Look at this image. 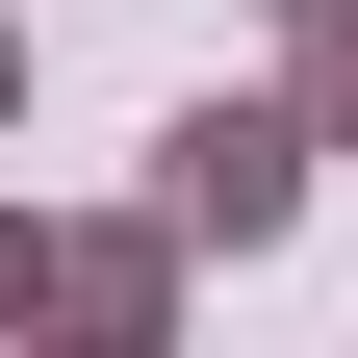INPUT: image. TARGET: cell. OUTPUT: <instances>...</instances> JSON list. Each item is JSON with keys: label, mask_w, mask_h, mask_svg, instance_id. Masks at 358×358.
<instances>
[{"label": "cell", "mask_w": 358, "mask_h": 358, "mask_svg": "<svg viewBox=\"0 0 358 358\" xmlns=\"http://www.w3.org/2000/svg\"><path fill=\"white\" fill-rule=\"evenodd\" d=\"M282 77H307V128L358 154V0H307V26H282Z\"/></svg>", "instance_id": "cell-3"}, {"label": "cell", "mask_w": 358, "mask_h": 358, "mask_svg": "<svg viewBox=\"0 0 358 358\" xmlns=\"http://www.w3.org/2000/svg\"><path fill=\"white\" fill-rule=\"evenodd\" d=\"M0 333H52V205H0Z\"/></svg>", "instance_id": "cell-4"}, {"label": "cell", "mask_w": 358, "mask_h": 358, "mask_svg": "<svg viewBox=\"0 0 358 358\" xmlns=\"http://www.w3.org/2000/svg\"><path fill=\"white\" fill-rule=\"evenodd\" d=\"M179 282H205V231H179V205H77V231H52V333H179Z\"/></svg>", "instance_id": "cell-2"}, {"label": "cell", "mask_w": 358, "mask_h": 358, "mask_svg": "<svg viewBox=\"0 0 358 358\" xmlns=\"http://www.w3.org/2000/svg\"><path fill=\"white\" fill-rule=\"evenodd\" d=\"M282 26H307V0H282Z\"/></svg>", "instance_id": "cell-6"}, {"label": "cell", "mask_w": 358, "mask_h": 358, "mask_svg": "<svg viewBox=\"0 0 358 358\" xmlns=\"http://www.w3.org/2000/svg\"><path fill=\"white\" fill-rule=\"evenodd\" d=\"M307 179H333V128H307V77H282V103H256V77H205V103L154 128V205H179L205 256H282V231H307Z\"/></svg>", "instance_id": "cell-1"}, {"label": "cell", "mask_w": 358, "mask_h": 358, "mask_svg": "<svg viewBox=\"0 0 358 358\" xmlns=\"http://www.w3.org/2000/svg\"><path fill=\"white\" fill-rule=\"evenodd\" d=\"M0 128H26V26H0Z\"/></svg>", "instance_id": "cell-5"}]
</instances>
